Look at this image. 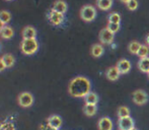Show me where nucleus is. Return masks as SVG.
<instances>
[{"label": "nucleus", "mask_w": 149, "mask_h": 130, "mask_svg": "<svg viewBox=\"0 0 149 130\" xmlns=\"http://www.w3.org/2000/svg\"><path fill=\"white\" fill-rule=\"evenodd\" d=\"M91 92V82L85 76H76L69 82L68 93L73 98H84Z\"/></svg>", "instance_id": "nucleus-1"}, {"label": "nucleus", "mask_w": 149, "mask_h": 130, "mask_svg": "<svg viewBox=\"0 0 149 130\" xmlns=\"http://www.w3.org/2000/svg\"><path fill=\"white\" fill-rule=\"evenodd\" d=\"M39 49V42L37 39H24L20 43V50L26 55H33Z\"/></svg>", "instance_id": "nucleus-2"}, {"label": "nucleus", "mask_w": 149, "mask_h": 130, "mask_svg": "<svg viewBox=\"0 0 149 130\" xmlns=\"http://www.w3.org/2000/svg\"><path fill=\"white\" fill-rule=\"evenodd\" d=\"M96 8L94 6L90 5V4H86V5H83L80 9V17L82 20L86 22H93L96 17Z\"/></svg>", "instance_id": "nucleus-3"}, {"label": "nucleus", "mask_w": 149, "mask_h": 130, "mask_svg": "<svg viewBox=\"0 0 149 130\" xmlns=\"http://www.w3.org/2000/svg\"><path fill=\"white\" fill-rule=\"evenodd\" d=\"M132 97H133V102L138 106H143V105L147 104L149 100L147 93L143 89H136Z\"/></svg>", "instance_id": "nucleus-4"}, {"label": "nucleus", "mask_w": 149, "mask_h": 130, "mask_svg": "<svg viewBox=\"0 0 149 130\" xmlns=\"http://www.w3.org/2000/svg\"><path fill=\"white\" fill-rule=\"evenodd\" d=\"M98 38H100V42L102 45V44H104V45H111V44H113V42H114L115 34H113L107 28H104L102 30H100Z\"/></svg>", "instance_id": "nucleus-5"}, {"label": "nucleus", "mask_w": 149, "mask_h": 130, "mask_svg": "<svg viewBox=\"0 0 149 130\" xmlns=\"http://www.w3.org/2000/svg\"><path fill=\"white\" fill-rule=\"evenodd\" d=\"M18 105L22 108H29L33 105V97L31 93L29 92H24V93L19 94L17 98Z\"/></svg>", "instance_id": "nucleus-6"}, {"label": "nucleus", "mask_w": 149, "mask_h": 130, "mask_svg": "<svg viewBox=\"0 0 149 130\" xmlns=\"http://www.w3.org/2000/svg\"><path fill=\"white\" fill-rule=\"evenodd\" d=\"M119 130H133L135 128V122L131 116L120 118L118 121Z\"/></svg>", "instance_id": "nucleus-7"}, {"label": "nucleus", "mask_w": 149, "mask_h": 130, "mask_svg": "<svg viewBox=\"0 0 149 130\" xmlns=\"http://www.w3.org/2000/svg\"><path fill=\"white\" fill-rule=\"evenodd\" d=\"M48 20L53 26H60L64 22V14L55 11L54 9H51L48 13Z\"/></svg>", "instance_id": "nucleus-8"}, {"label": "nucleus", "mask_w": 149, "mask_h": 130, "mask_svg": "<svg viewBox=\"0 0 149 130\" xmlns=\"http://www.w3.org/2000/svg\"><path fill=\"white\" fill-rule=\"evenodd\" d=\"M98 130H113L114 129V123H113L112 119L110 117H102L98 120L97 124Z\"/></svg>", "instance_id": "nucleus-9"}, {"label": "nucleus", "mask_w": 149, "mask_h": 130, "mask_svg": "<svg viewBox=\"0 0 149 130\" xmlns=\"http://www.w3.org/2000/svg\"><path fill=\"white\" fill-rule=\"evenodd\" d=\"M116 66L118 67V69H119V71H120L121 74H127V73L130 72V70H131V68H132V65H131L130 60L125 59V58L120 59Z\"/></svg>", "instance_id": "nucleus-10"}, {"label": "nucleus", "mask_w": 149, "mask_h": 130, "mask_svg": "<svg viewBox=\"0 0 149 130\" xmlns=\"http://www.w3.org/2000/svg\"><path fill=\"white\" fill-rule=\"evenodd\" d=\"M120 75H121V73H120L119 69L117 66H111L109 67L108 69H107V72H106V76L107 78L109 79V80L111 81H116L119 79Z\"/></svg>", "instance_id": "nucleus-11"}, {"label": "nucleus", "mask_w": 149, "mask_h": 130, "mask_svg": "<svg viewBox=\"0 0 149 130\" xmlns=\"http://www.w3.org/2000/svg\"><path fill=\"white\" fill-rule=\"evenodd\" d=\"M47 123L49 125H51L52 127H54V128L59 129L61 128V126H62L63 121L59 115H52V116H50L49 118H48Z\"/></svg>", "instance_id": "nucleus-12"}, {"label": "nucleus", "mask_w": 149, "mask_h": 130, "mask_svg": "<svg viewBox=\"0 0 149 130\" xmlns=\"http://www.w3.org/2000/svg\"><path fill=\"white\" fill-rule=\"evenodd\" d=\"M104 48L102 44H94V45H92L91 49H90V54L94 58L102 57L104 55Z\"/></svg>", "instance_id": "nucleus-13"}, {"label": "nucleus", "mask_w": 149, "mask_h": 130, "mask_svg": "<svg viewBox=\"0 0 149 130\" xmlns=\"http://www.w3.org/2000/svg\"><path fill=\"white\" fill-rule=\"evenodd\" d=\"M52 9H54L55 11L64 14L65 12L67 11V9H68V5H67V3L64 1V0H56V1L54 2L53 8H52Z\"/></svg>", "instance_id": "nucleus-14"}, {"label": "nucleus", "mask_w": 149, "mask_h": 130, "mask_svg": "<svg viewBox=\"0 0 149 130\" xmlns=\"http://www.w3.org/2000/svg\"><path fill=\"white\" fill-rule=\"evenodd\" d=\"M37 37V31L33 27L26 26L22 30V38L24 39H36Z\"/></svg>", "instance_id": "nucleus-15"}, {"label": "nucleus", "mask_w": 149, "mask_h": 130, "mask_svg": "<svg viewBox=\"0 0 149 130\" xmlns=\"http://www.w3.org/2000/svg\"><path fill=\"white\" fill-rule=\"evenodd\" d=\"M113 4H114V0H96V6L100 8V10H109L112 8Z\"/></svg>", "instance_id": "nucleus-16"}, {"label": "nucleus", "mask_w": 149, "mask_h": 130, "mask_svg": "<svg viewBox=\"0 0 149 130\" xmlns=\"http://www.w3.org/2000/svg\"><path fill=\"white\" fill-rule=\"evenodd\" d=\"M14 35V31L13 29L11 28L10 26H4V28L1 30V32H0V37L2 38V39H5V40H9L11 39L12 37H13Z\"/></svg>", "instance_id": "nucleus-17"}, {"label": "nucleus", "mask_w": 149, "mask_h": 130, "mask_svg": "<svg viewBox=\"0 0 149 130\" xmlns=\"http://www.w3.org/2000/svg\"><path fill=\"white\" fill-rule=\"evenodd\" d=\"M138 68L141 72L144 73H149V57H145V58H141L138 61Z\"/></svg>", "instance_id": "nucleus-18"}, {"label": "nucleus", "mask_w": 149, "mask_h": 130, "mask_svg": "<svg viewBox=\"0 0 149 130\" xmlns=\"http://www.w3.org/2000/svg\"><path fill=\"white\" fill-rule=\"evenodd\" d=\"M85 104H89V105H97L98 103V96L96 95L94 92H90L84 97Z\"/></svg>", "instance_id": "nucleus-19"}, {"label": "nucleus", "mask_w": 149, "mask_h": 130, "mask_svg": "<svg viewBox=\"0 0 149 130\" xmlns=\"http://www.w3.org/2000/svg\"><path fill=\"white\" fill-rule=\"evenodd\" d=\"M83 112L86 116L91 117L94 116L97 112V107L96 105H89V104H85L84 108H83Z\"/></svg>", "instance_id": "nucleus-20"}, {"label": "nucleus", "mask_w": 149, "mask_h": 130, "mask_svg": "<svg viewBox=\"0 0 149 130\" xmlns=\"http://www.w3.org/2000/svg\"><path fill=\"white\" fill-rule=\"evenodd\" d=\"M141 47V44L139 43L138 41H132L129 43L128 45V51L130 52L133 55H137L138 52H139V49Z\"/></svg>", "instance_id": "nucleus-21"}, {"label": "nucleus", "mask_w": 149, "mask_h": 130, "mask_svg": "<svg viewBox=\"0 0 149 130\" xmlns=\"http://www.w3.org/2000/svg\"><path fill=\"white\" fill-rule=\"evenodd\" d=\"M2 60H3L4 64H5L6 68H10L14 65V62H15V58L12 54H4L2 56Z\"/></svg>", "instance_id": "nucleus-22"}, {"label": "nucleus", "mask_w": 149, "mask_h": 130, "mask_svg": "<svg viewBox=\"0 0 149 130\" xmlns=\"http://www.w3.org/2000/svg\"><path fill=\"white\" fill-rule=\"evenodd\" d=\"M131 114V111L128 107L126 106H120L117 109V115H118L119 119L120 118H125V117H129Z\"/></svg>", "instance_id": "nucleus-23"}, {"label": "nucleus", "mask_w": 149, "mask_h": 130, "mask_svg": "<svg viewBox=\"0 0 149 130\" xmlns=\"http://www.w3.org/2000/svg\"><path fill=\"white\" fill-rule=\"evenodd\" d=\"M108 22L110 24H121V14L118 12H112L109 14L108 16Z\"/></svg>", "instance_id": "nucleus-24"}, {"label": "nucleus", "mask_w": 149, "mask_h": 130, "mask_svg": "<svg viewBox=\"0 0 149 130\" xmlns=\"http://www.w3.org/2000/svg\"><path fill=\"white\" fill-rule=\"evenodd\" d=\"M10 20H11V14H10L9 11H7V10H1L0 11V20L5 26L10 22Z\"/></svg>", "instance_id": "nucleus-25"}, {"label": "nucleus", "mask_w": 149, "mask_h": 130, "mask_svg": "<svg viewBox=\"0 0 149 130\" xmlns=\"http://www.w3.org/2000/svg\"><path fill=\"white\" fill-rule=\"evenodd\" d=\"M148 54H149V46L148 45H141V47H140V49H139V52H138V54H137L139 59L148 57Z\"/></svg>", "instance_id": "nucleus-26"}, {"label": "nucleus", "mask_w": 149, "mask_h": 130, "mask_svg": "<svg viewBox=\"0 0 149 130\" xmlns=\"http://www.w3.org/2000/svg\"><path fill=\"white\" fill-rule=\"evenodd\" d=\"M126 6H127L128 9L131 10V11H135L138 8V6H139V2H138V0H130V1L126 4Z\"/></svg>", "instance_id": "nucleus-27"}, {"label": "nucleus", "mask_w": 149, "mask_h": 130, "mask_svg": "<svg viewBox=\"0 0 149 130\" xmlns=\"http://www.w3.org/2000/svg\"><path fill=\"white\" fill-rule=\"evenodd\" d=\"M0 130H15V127L11 122H4L0 125Z\"/></svg>", "instance_id": "nucleus-28"}, {"label": "nucleus", "mask_w": 149, "mask_h": 130, "mask_svg": "<svg viewBox=\"0 0 149 130\" xmlns=\"http://www.w3.org/2000/svg\"><path fill=\"white\" fill-rule=\"evenodd\" d=\"M107 29H108L109 31H111L113 34H116L119 32L120 30V24H110L109 22L108 26H107Z\"/></svg>", "instance_id": "nucleus-29"}, {"label": "nucleus", "mask_w": 149, "mask_h": 130, "mask_svg": "<svg viewBox=\"0 0 149 130\" xmlns=\"http://www.w3.org/2000/svg\"><path fill=\"white\" fill-rule=\"evenodd\" d=\"M40 130H59V129L54 128V127H52L51 125H49L48 123H43V124H41V126H40Z\"/></svg>", "instance_id": "nucleus-30"}, {"label": "nucleus", "mask_w": 149, "mask_h": 130, "mask_svg": "<svg viewBox=\"0 0 149 130\" xmlns=\"http://www.w3.org/2000/svg\"><path fill=\"white\" fill-rule=\"evenodd\" d=\"M6 68V66H5V64H4V62H3V60H2V58L0 57V72L1 71H3L4 69Z\"/></svg>", "instance_id": "nucleus-31"}, {"label": "nucleus", "mask_w": 149, "mask_h": 130, "mask_svg": "<svg viewBox=\"0 0 149 130\" xmlns=\"http://www.w3.org/2000/svg\"><path fill=\"white\" fill-rule=\"evenodd\" d=\"M4 26H5V24H4L3 22H1V20H0V32H1V30H2V29L4 28Z\"/></svg>", "instance_id": "nucleus-32"}, {"label": "nucleus", "mask_w": 149, "mask_h": 130, "mask_svg": "<svg viewBox=\"0 0 149 130\" xmlns=\"http://www.w3.org/2000/svg\"><path fill=\"white\" fill-rule=\"evenodd\" d=\"M146 43H147V45L149 46V34L146 36Z\"/></svg>", "instance_id": "nucleus-33"}, {"label": "nucleus", "mask_w": 149, "mask_h": 130, "mask_svg": "<svg viewBox=\"0 0 149 130\" xmlns=\"http://www.w3.org/2000/svg\"><path fill=\"white\" fill-rule=\"evenodd\" d=\"M120 1H121V2H123V3H125V4H127L128 2L130 1V0H120Z\"/></svg>", "instance_id": "nucleus-34"}, {"label": "nucleus", "mask_w": 149, "mask_h": 130, "mask_svg": "<svg viewBox=\"0 0 149 130\" xmlns=\"http://www.w3.org/2000/svg\"><path fill=\"white\" fill-rule=\"evenodd\" d=\"M147 75H148V79H149V73H147Z\"/></svg>", "instance_id": "nucleus-35"}, {"label": "nucleus", "mask_w": 149, "mask_h": 130, "mask_svg": "<svg viewBox=\"0 0 149 130\" xmlns=\"http://www.w3.org/2000/svg\"><path fill=\"white\" fill-rule=\"evenodd\" d=\"M6 1H11V0H6Z\"/></svg>", "instance_id": "nucleus-36"}, {"label": "nucleus", "mask_w": 149, "mask_h": 130, "mask_svg": "<svg viewBox=\"0 0 149 130\" xmlns=\"http://www.w3.org/2000/svg\"><path fill=\"white\" fill-rule=\"evenodd\" d=\"M133 130H138V129H136V128H134V129H133Z\"/></svg>", "instance_id": "nucleus-37"}]
</instances>
